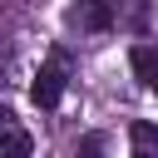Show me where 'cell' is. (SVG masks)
Returning <instances> with one entry per match:
<instances>
[{"instance_id": "5b68a950", "label": "cell", "mask_w": 158, "mask_h": 158, "mask_svg": "<svg viewBox=\"0 0 158 158\" xmlns=\"http://www.w3.org/2000/svg\"><path fill=\"white\" fill-rule=\"evenodd\" d=\"M128 138H133V148H138V158H158V123H148V118H138V123L128 128Z\"/></svg>"}, {"instance_id": "52a82bcc", "label": "cell", "mask_w": 158, "mask_h": 158, "mask_svg": "<svg viewBox=\"0 0 158 158\" xmlns=\"http://www.w3.org/2000/svg\"><path fill=\"white\" fill-rule=\"evenodd\" d=\"M148 89H158V79H153V84H148Z\"/></svg>"}, {"instance_id": "3957f363", "label": "cell", "mask_w": 158, "mask_h": 158, "mask_svg": "<svg viewBox=\"0 0 158 158\" xmlns=\"http://www.w3.org/2000/svg\"><path fill=\"white\" fill-rule=\"evenodd\" d=\"M35 153V143H30V133L20 128V118L0 104V158H30Z\"/></svg>"}, {"instance_id": "277c9868", "label": "cell", "mask_w": 158, "mask_h": 158, "mask_svg": "<svg viewBox=\"0 0 158 158\" xmlns=\"http://www.w3.org/2000/svg\"><path fill=\"white\" fill-rule=\"evenodd\" d=\"M128 64H133V74H138L143 84H153V79H158V44H133V49H128Z\"/></svg>"}, {"instance_id": "8992f818", "label": "cell", "mask_w": 158, "mask_h": 158, "mask_svg": "<svg viewBox=\"0 0 158 158\" xmlns=\"http://www.w3.org/2000/svg\"><path fill=\"white\" fill-rule=\"evenodd\" d=\"M109 153V133H84L74 143V158H104Z\"/></svg>"}, {"instance_id": "7a4b0ae2", "label": "cell", "mask_w": 158, "mask_h": 158, "mask_svg": "<svg viewBox=\"0 0 158 158\" xmlns=\"http://www.w3.org/2000/svg\"><path fill=\"white\" fill-rule=\"evenodd\" d=\"M69 25H74L79 35L109 30V25H114V0H79V5L69 10Z\"/></svg>"}, {"instance_id": "6da1fadb", "label": "cell", "mask_w": 158, "mask_h": 158, "mask_svg": "<svg viewBox=\"0 0 158 158\" xmlns=\"http://www.w3.org/2000/svg\"><path fill=\"white\" fill-rule=\"evenodd\" d=\"M69 74H74L69 54H64V49H49L44 64H40V74H35V84H30V99H35L40 109H54V104L64 99V89H69Z\"/></svg>"}]
</instances>
